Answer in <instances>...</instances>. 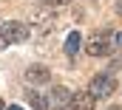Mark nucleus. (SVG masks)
Here are the masks:
<instances>
[{
	"label": "nucleus",
	"instance_id": "f257e3e1",
	"mask_svg": "<svg viewBox=\"0 0 122 110\" xmlns=\"http://www.w3.org/2000/svg\"><path fill=\"white\" fill-rule=\"evenodd\" d=\"M117 48H122V31H114V28H105V31H94L85 42V51L91 56H108L114 54Z\"/></svg>",
	"mask_w": 122,
	"mask_h": 110
},
{
	"label": "nucleus",
	"instance_id": "f03ea898",
	"mask_svg": "<svg viewBox=\"0 0 122 110\" xmlns=\"http://www.w3.org/2000/svg\"><path fill=\"white\" fill-rule=\"evenodd\" d=\"M26 37H29V26L26 23H17V20L0 23V51L14 45V42H26Z\"/></svg>",
	"mask_w": 122,
	"mask_h": 110
},
{
	"label": "nucleus",
	"instance_id": "7ed1b4c3",
	"mask_svg": "<svg viewBox=\"0 0 122 110\" xmlns=\"http://www.w3.org/2000/svg\"><path fill=\"white\" fill-rule=\"evenodd\" d=\"M88 93L94 99H108L111 93H117V79L111 73H97L91 79V85H88Z\"/></svg>",
	"mask_w": 122,
	"mask_h": 110
},
{
	"label": "nucleus",
	"instance_id": "20e7f679",
	"mask_svg": "<svg viewBox=\"0 0 122 110\" xmlns=\"http://www.w3.org/2000/svg\"><path fill=\"white\" fill-rule=\"evenodd\" d=\"M71 99H74V93H71L68 87H62V85L51 87V93H48V105H51V107H57V110L71 107Z\"/></svg>",
	"mask_w": 122,
	"mask_h": 110
},
{
	"label": "nucleus",
	"instance_id": "39448f33",
	"mask_svg": "<svg viewBox=\"0 0 122 110\" xmlns=\"http://www.w3.org/2000/svg\"><path fill=\"white\" fill-rule=\"evenodd\" d=\"M94 99L91 93H74V99H71V110H94Z\"/></svg>",
	"mask_w": 122,
	"mask_h": 110
},
{
	"label": "nucleus",
	"instance_id": "423d86ee",
	"mask_svg": "<svg viewBox=\"0 0 122 110\" xmlns=\"http://www.w3.org/2000/svg\"><path fill=\"white\" fill-rule=\"evenodd\" d=\"M26 79H29V82H48V79H51V73H48V68H43V65H34V68H29Z\"/></svg>",
	"mask_w": 122,
	"mask_h": 110
},
{
	"label": "nucleus",
	"instance_id": "0eeeda50",
	"mask_svg": "<svg viewBox=\"0 0 122 110\" xmlns=\"http://www.w3.org/2000/svg\"><path fill=\"white\" fill-rule=\"evenodd\" d=\"M26 99H29V105L34 110H48V99L43 93H37V90H26Z\"/></svg>",
	"mask_w": 122,
	"mask_h": 110
},
{
	"label": "nucleus",
	"instance_id": "6e6552de",
	"mask_svg": "<svg viewBox=\"0 0 122 110\" xmlns=\"http://www.w3.org/2000/svg\"><path fill=\"white\" fill-rule=\"evenodd\" d=\"M77 51H80V34H77V31H71V34L65 37V54L74 56Z\"/></svg>",
	"mask_w": 122,
	"mask_h": 110
},
{
	"label": "nucleus",
	"instance_id": "1a4fd4ad",
	"mask_svg": "<svg viewBox=\"0 0 122 110\" xmlns=\"http://www.w3.org/2000/svg\"><path fill=\"white\" fill-rule=\"evenodd\" d=\"M43 3H48V6H60V3H65V0H43Z\"/></svg>",
	"mask_w": 122,
	"mask_h": 110
},
{
	"label": "nucleus",
	"instance_id": "9d476101",
	"mask_svg": "<svg viewBox=\"0 0 122 110\" xmlns=\"http://www.w3.org/2000/svg\"><path fill=\"white\" fill-rule=\"evenodd\" d=\"M114 6H117V14H122V0H114Z\"/></svg>",
	"mask_w": 122,
	"mask_h": 110
},
{
	"label": "nucleus",
	"instance_id": "9b49d317",
	"mask_svg": "<svg viewBox=\"0 0 122 110\" xmlns=\"http://www.w3.org/2000/svg\"><path fill=\"white\" fill-rule=\"evenodd\" d=\"M6 110H23V107H17V105H11V107H6Z\"/></svg>",
	"mask_w": 122,
	"mask_h": 110
},
{
	"label": "nucleus",
	"instance_id": "f8f14e48",
	"mask_svg": "<svg viewBox=\"0 0 122 110\" xmlns=\"http://www.w3.org/2000/svg\"><path fill=\"white\" fill-rule=\"evenodd\" d=\"M0 110H6V105H3V99H0Z\"/></svg>",
	"mask_w": 122,
	"mask_h": 110
},
{
	"label": "nucleus",
	"instance_id": "ddd939ff",
	"mask_svg": "<svg viewBox=\"0 0 122 110\" xmlns=\"http://www.w3.org/2000/svg\"><path fill=\"white\" fill-rule=\"evenodd\" d=\"M108 110H122V107H108Z\"/></svg>",
	"mask_w": 122,
	"mask_h": 110
}]
</instances>
